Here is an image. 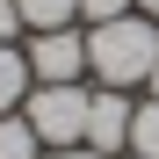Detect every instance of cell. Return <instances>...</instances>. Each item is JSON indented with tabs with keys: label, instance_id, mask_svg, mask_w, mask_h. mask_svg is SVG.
<instances>
[{
	"label": "cell",
	"instance_id": "cell-3",
	"mask_svg": "<svg viewBox=\"0 0 159 159\" xmlns=\"http://www.w3.org/2000/svg\"><path fill=\"white\" fill-rule=\"evenodd\" d=\"M29 72L43 80V87L80 80V72H87V36H72V29H36V36H29Z\"/></svg>",
	"mask_w": 159,
	"mask_h": 159
},
{
	"label": "cell",
	"instance_id": "cell-11",
	"mask_svg": "<svg viewBox=\"0 0 159 159\" xmlns=\"http://www.w3.org/2000/svg\"><path fill=\"white\" fill-rule=\"evenodd\" d=\"M43 159H101L94 145H58V152H43Z\"/></svg>",
	"mask_w": 159,
	"mask_h": 159
},
{
	"label": "cell",
	"instance_id": "cell-14",
	"mask_svg": "<svg viewBox=\"0 0 159 159\" xmlns=\"http://www.w3.org/2000/svg\"><path fill=\"white\" fill-rule=\"evenodd\" d=\"M116 159H138V152H116Z\"/></svg>",
	"mask_w": 159,
	"mask_h": 159
},
{
	"label": "cell",
	"instance_id": "cell-10",
	"mask_svg": "<svg viewBox=\"0 0 159 159\" xmlns=\"http://www.w3.org/2000/svg\"><path fill=\"white\" fill-rule=\"evenodd\" d=\"M15 29H22V7H15V0H0V43H15Z\"/></svg>",
	"mask_w": 159,
	"mask_h": 159
},
{
	"label": "cell",
	"instance_id": "cell-6",
	"mask_svg": "<svg viewBox=\"0 0 159 159\" xmlns=\"http://www.w3.org/2000/svg\"><path fill=\"white\" fill-rule=\"evenodd\" d=\"M0 159H43V138L29 130V116H0Z\"/></svg>",
	"mask_w": 159,
	"mask_h": 159
},
{
	"label": "cell",
	"instance_id": "cell-12",
	"mask_svg": "<svg viewBox=\"0 0 159 159\" xmlns=\"http://www.w3.org/2000/svg\"><path fill=\"white\" fill-rule=\"evenodd\" d=\"M138 15H152V22H159V0H138Z\"/></svg>",
	"mask_w": 159,
	"mask_h": 159
},
{
	"label": "cell",
	"instance_id": "cell-2",
	"mask_svg": "<svg viewBox=\"0 0 159 159\" xmlns=\"http://www.w3.org/2000/svg\"><path fill=\"white\" fill-rule=\"evenodd\" d=\"M87 101L94 94L80 87V80H58V87H36L22 116H29V130H36L51 152H58V145H87Z\"/></svg>",
	"mask_w": 159,
	"mask_h": 159
},
{
	"label": "cell",
	"instance_id": "cell-9",
	"mask_svg": "<svg viewBox=\"0 0 159 159\" xmlns=\"http://www.w3.org/2000/svg\"><path fill=\"white\" fill-rule=\"evenodd\" d=\"M130 7H138V0H80L87 22H116V15H130Z\"/></svg>",
	"mask_w": 159,
	"mask_h": 159
},
{
	"label": "cell",
	"instance_id": "cell-4",
	"mask_svg": "<svg viewBox=\"0 0 159 159\" xmlns=\"http://www.w3.org/2000/svg\"><path fill=\"white\" fill-rule=\"evenodd\" d=\"M130 101H123V87H101L94 101H87V145L109 159V152H130Z\"/></svg>",
	"mask_w": 159,
	"mask_h": 159
},
{
	"label": "cell",
	"instance_id": "cell-13",
	"mask_svg": "<svg viewBox=\"0 0 159 159\" xmlns=\"http://www.w3.org/2000/svg\"><path fill=\"white\" fill-rule=\"evenodd\" d=\"M145 87H152V101H159V65H152V80H145Z\"/></svg>",
	"mask_w": 159,
	"mask_h": 159
},
{
	"label": "cell",
	"instance_id": "cell-8",
	"mask_svg": "<svg viewBox=\"0 0 159 159\" xmlns=\"http://www.w3.org/2000/svg\"><path fill=\"white\" fill-rule=\"evenodd\" d=\"M130 152H138V159H159V101H145V109L130 116Z\"/></svg>",
	"mask_w": 159,
	"mask_h": 159
},
{
	"label": "cell",
	"instance_id": "cell-1",
	"mask_svg": "<svg viewBox=\"0 0 159 159\" xmlns=\"http://www.w3.org/2000/svg\"><path fill=\"white\" fill-rule=\"evenodd\" d=\"M87 65L101 72V87H138L159 65V22L152 15H116L87 29Z\"/></svg>",
	"mask_w": 159,
	"mask_h": 159
},
{
	"label": "cell",
	"instance_id": "cell-7",
	"mask_svg": "<svg viewBox=\"0 0 159 159\" xmlns=\"http://www.w3.org/2000/svg\"><path fill=\"white\" fill-rule=\"evenodd\" d=\"M15 7H22V29H65L80 0H15Z\"/></svg>",
	"mask_w": 159,
	"mask_h": 159
},
{
	"label": "cell",
	"instance_id": "cell-5",
	"mask_svg": "<svg viewBox=\"0 0 159 159\" xmlns=\"http://www.w3.org/2000/svg\"><path fill=\"white\" fill-rule=\"evenodd\" d=\"M22 101H29V58L15 43H0V116H15Z\"/></svg>",
	"mask_w": 159,
	"mask_h": 159
}]
</instances>
